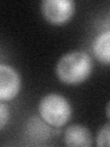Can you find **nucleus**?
Wrapping results in <instances>:
<instances>
[{"mask_svg": "<svg viewBox=\"0 0 110 147\" xmlns=\"http://www.w3.org/2000/svg\"><path fill=\"white\" fill-rule=\"evenodd\" d=\"M109 42L110 32L109 30H107L96 37L93 43V51L95 56L99 62L105 64H108L110 62Z\"/></svg>", "mask_w": 110, "mask_h": 147, "instance_id": "obj_6", "label": "nucleus"}, {"mask_svg": "<svg viewBox=\"0 0 110 147\" xmlns=\"http://www.w3.org/2000/svg\"><path fill=\"white\" fill-rule=\"evenodd\" d=\"M107 117H109V104L107 105Z\"/></svg>", "mask_w": 110, "mask_h": 147, "instance_id": "obj_9", "label": "nucleus"}, {"mask_svg": "<svg viewBox=\"0 0 110 147\" xmlns=\"http://www.w3.org/2000/svg\"><path fill=\"white\" fill-rule=\"evenodd\" d=\"M64 144L71 147H89L93 144V137L87 128L75 124L66 129Z\"/></svg>", "mask_w": 110, "mask_h": 147, "instance_id": "obj_5", "label": "nucleus"}, {"mask_svg": "<svg viewBox=\"0 0 110 147\" xmlns=\"http://www.w3.org/2000/svg\"><path fill=\"white\" fill-rule=\"evenodd\" d=\"M40 9L48 22L54 25H62L73 16L74 2L72 0H44L41 2Z\"/></svg>", "mask_w": 110, "mask_h": 147, "instance_id": "obj_3", "label": "nucleus"}, {"mask_svg": "<svg viewBox=\"0 0 110 147\" xmlns=\"http://www.w3.org/2000/svg\"><path fill=\"white\" fill-rule=\"evenodd\" d=\"M39 110L41 118L53 127L63 126L72 115L68 100L59 94L46 95L40 100Z\"/></svg>", "mask_w": 110, "mask_h": 147, "instance_id": "obj_2", "label": "nucleus"}, {"mask_svg": "<svg viewBox=\"0 0 110 147\" xmlns=\"http://www.w3.org/2000/svg\"><path fill=\"white\" fill-rule=\"evenodd\" d=\"M96 145L98 147L109 146V123H107L99 131L96 138Z\"/></svg>", "mask_w": 110, "mask_h": 147, "instance_id": "obj_7", "label": "nucleus"}, {"mask_svg": "<svg viewBox=\"0 0 110 147\" xmlns=\"http://www.w3.org/2000/svg\"><path fill=\"white\" fill-rule=\"evenodd\" d=\"M9 110L8 108L3 103H0V130L3 129L8 121Z\"/></svg>", "mask_w": 110, "mask_h": 147, "instance_id": "obj_8", "label": "nucleus"}, {"mask_svg": "<svg viewBox=\"0 0 110 147\" xmlns=\"http://www.w3.org/2000/svg\"><path fill=\"white\" fill-rule=\"evenodd\" d=\"M20 89V77L17 72L7 64H0V100H11Z\"/></svg>", "mask_w": 110, "mask_h": 147, "instance_id": "obj_4", "label": "nucleus"}, {"mask_svg": "<svg viewBox=\"0 0 110 147\" xmlns=\"http://www.w3.org/2000/svg\"><path fill=\"white\" fill-rule=\"evenodd\" d=\"M93 70V62L85 52L75 51L64 54L56 65V75L64 84L78 85L86 80Z\"/></svg>", "mask_w": 110, "mask_h": 147, "instance_id": "obj_1", "label": "nucleus"}]
</instances>
